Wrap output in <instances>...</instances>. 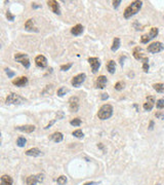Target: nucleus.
<instances>
[{
  "label": "nucleus",
  "mask_w": 164,
  "mask_h": 185,
  "mask_svg": "<svg viewBox=\"0 0 164 185\" xmlns=\"http://www.w3.org/2000/svg\"><path fill=\"white\" fill-rule=\"evenodd\" d=\"M142 5H143V1H133V2H131L127 7L125 8L124 18H130L131 17L136 15L142 8Z\"/></svg>",
  "instance_id": "nucleus-1"
},
{
  "label": "nucleus",
  "mask_w": 164,
  "mask_h": 185,
  "mask_svg": "<svg viewBox=\"0 0 164 185\" xmlns=\"http://www.w3.org/2000/svg\"><path fill=\"white\" fill-rule=\"evenodd\" d=\"M113 115V107L110 104H105L99 108V112H97V116L102 120H106L109 119L110 117Z\"/></svg>",
  "instance_id": "nucleus-2"
},
{
  "label": "nucleus",
  "mask_w": 164,
  "mask_h": 185,
  "mask_svg": "<svg viewBox=\"0 0 164 185\" xmlns=\"http://www.w3.org/2000/svg\"><path fill=\"white\" fill-rule=\"evenodd\" d=\"M26 99L22 97V96L18 95V94H14V92H11L7 96V98L5 100V103L7 105H20V104H23L26 102Z\"/></svg>",
  "instance_id": "nucleus-3"
},
{
  "label": "nucleus",
  "mask_w": 164,
  "mask_h": 185,
  "mask_svg": "<svg viewBox=\"0 0 164 185\" xmlns=\"http://www.w3.org/2000/svg\"><path fill=\"white\" fill-rule=\"evenodd\" d=\"M158 33H159L158 28L153 27V28H151V30H150V32H149V34H145L141 37V42L142 43H148L150 40L154 39L155 37H157Z\"/></svg>",
  "instance_id": "nucleus-4"
},
{
  "label": "nucleus",
  "mask_w": 164,
  "mask_h": 185,
  "mask_svg": "<svg viewBox=\"0 0 164 185\" xmlns=\"http://www.w3.org/2000/svg\"><path fill=\"white\" fill-rule=\"evenodd\" d=\"M14 59H16V62L21 63L26 69L30 68V60H29V57L26 54H22V53L16 54V55H14Z\"/></svg>",
  "instance_id": "nucleus-5"
},
{
  "label": "nucleus",
  "mask_w": 164,
  "mask_h": 185,
  "mask_svg": "<svg viewBox=\"0 0 164 185\" xmlns=\"http://www.w3.org/2000/svg\"><path fill=\"white\" fill-rule=\"evenodd\" d=\"M148 52L151 54H157V53H160L162 50H164V45L163 43L159 42V41H156V42H153L148 46Z\"/></svg>",
  "instance_id": "nucleus-6"
},
{
  "label": "nucleus",
  "mask_w": 164,
  "mask_h": 185,
  "mask_svg": "<svg viewBox=\"0 0 164 185\" xmlns=\"http://www.w3.org/2000/svg\"><path fill=\"white\" fill-rule=\"evenodd\" d=\"M43 181V175L38 174V175H31L26 179L27 185H36L37 183H40Z\"/></svg>",
  "instance_id": "nucleus-7"
},
{
  "label": "nucleus",
  "mask_w": 164,
  "mask_h": 185,
  "mask_svg": "<svg viewBox=\"0 0 164 185\" xmlns=\"http://www.w3.org/2000/svg\"><path fill=\"white\" fill-rule=\"evenodd\" d=\"M85 78H86V74L85 73H80L78 75H76L72 78L71 80V83L72 85L75 87H79L84 81H85Z\"/></svg>",
  "instance_id": "nucleus-8"
},
{
  "label": "nucleus",
  "mask_w": 164,
  "mask_h": 185,
  "mask_svg": "<svg viewBox=\"0 0 164 185\" xmlns=\"http://www.w3.org/2000/svg\"><path fill=\"white\" fill-rule=\"evenodd\" d=\"M69 107L72 112H77L79 109V99L77 97H71L69 99Z\"/></svg>",
  "instance_id": "nucleus-9"
},
{
  "label": "nucleus",
  "mask_w": 164,
  "mask_h": 185,
  "mask_svg": "<svg viewBox=\"0 0 164 185\" xmlns=\"http://www.w3.org/2000/svg\"><path fill=\"white\" fill-rule=\"evenodd\" d=\"M88 63L90 64L91 69H92V72L96 73L97 70L101 67V61H99V58H88Z\"/></svg>",
  "instance_id": "nucleus-10"
},
{
  "label": "nucleus",
  "mask_w": 164,
  "mask_h": 185,
  "mask_svg": "<svg viewBox=\"0 0 164 185\" xmlns=\"http://www.w3.org/2000/svg\"><path fill=\"white\" fill-rule=\"evenodd\" d=\"M154 105H155V98L152 97V96H149V97H147V101L144 103L143 107L146 111H151L153 109Z\"/></svg>",
  "instance_id": "nucleus-11"
},
{
  "label": "nucleus",
  "mask_w": 164,
  "mask_h": 185,
  "mask_svg": "<svg viewBox=\"0 0 164 185\" xmlns=\"http://www.w3.org/2000/svg\"><path fill=\"white\" fill-rule=\"evenodd\" d=\"M47 4L52 11V13H57V15H61V7L59 2H57L55 0H49V1H47Z\"/></svg>",
  "instance_id": "nucleus-12"
},
{
  "label": "nucleus",
  "mask_w": 164,
  "mask_h": 185,
  "mask_svg": "<svg viewBox=\"0 0 164 185\" xmlns=\"http://www.w3.org/2000/svg\"><path fill=\"white\" fill-rule=\"evenodd\" d=\"M35 63H36L37 66L40 67V68H45V67L47 66V59L45 58L44 56L39 55L35 58Z\"/></svg>",
  "instance_id": "nucleus-13"
},
{
  "label": "nucleus",
  "mask_w": 164,
  "mask_h": 185,
  "mask_svg": "<svg viewBox=\"0 0 164 185\" xmlns=\"http://www.w3.org/2000/svg\"><path fill=\"white\" fill-rule=\"evenodd\" d=\"M107 77L104 76V75H101V76H99L97 78H96V89H105V87H106V85H107Z\"/></svg>",
  "instance_id": "nucleus-14"
},
{
  "label": "nucleus",
  "mask_w": 164,
  "mask_h": 185,
  "mask_svg": "<svg viewBox=\"0 0 164 185\" xmlns=\"http://www.w3.org/2000/svg\"><path fill=\"white\" fill-rule=\"evenodd\" d=\"M35 129H36L35 126H32V124H25V126H18V127H16V130L24 133H28V134L34 132Z\"/></svg>",
  "instance_id": "nucleus-15"
},
{
  "label": "nucleus",
  "mask_w": 164,
  "mask_h": 185,
  "mask_svg": "<svg viewBox=\"0 0 164 185\" xmlns=\"http://www.w3.org/2000/svg\"><path fill=\"white\" fill-rule=\"evenodd\" d=\"M25 29H26L27 31H30V32H39V30L37 29V27L35 26L34 20H33V18H29L28 21L26 22V24H25Z\"/></svg>",
  "instance_id": "nucleus-16"
},
{
  "label": "nucleus",
  "mask_w": 164,
  "mask_h": 185,
  "mask_svg": "<svg viewBox=\"0 0 164 185\" xmlns=\"http://www.w3.org/2000/svg\"><path fill=\"white\" fill-rule=\"evenodd\" d=\"M13 83L16 87H25V85H28V78L26 76H22V77H18L16 79L13 80Z\"/></svg>",
  "instance_id": "nucleus-17"
},
{
  "label": "nucleus",
  "mask_w": 164,
  "mask_h": 185,
  "mask_svg": "<svg viewBox=\"0 0 164 185\" xmlns=\"http://www.w3.org/2000/svg\"><path fill=\"white\" fill-rule=\"evenodd\" d=\"M42 152L40 149L38 148H31V149H29V150L26 151V155L28 156H33V157H38V156L42 155Z\"/></svg>",
  "instance_id": "nucleus-18"
},
{
  "label": "nucleus",
  "mask_w": 164,
  "mask_h": 185,
  "mask_svg": "<svg viewBox=\"0 0 164 185\" xmlns=\"http://www.w3.org/2000/svg\"><path fill=\"white\" fill-rule=\"evenodd\" d=\"M83 26L80 24L76 25V26H74L72 29H71V33L74 35V36H79V35H81L82 33H83Z\"/></svg>",
  "instance_id": "nucleus-19"
},
{
  "label": "nucleus",
  "mask_w": 164,
  "mask_h": 185,
  "mask_svg": "<svg viewBox=\"0 0 164 185\" xmlns=\"http://www.w3.org/2000/svg\"><path fill=\"white\" fill-rule=\"evenodd\" d=\"M141 48H138V46H136L134 50H133V57L136 59V60H142V61H146L147 59L148 58H146V57H143V55H142V53H141Z\"/></svg>",
  "instance_id": "nucleus-20"
},
{
  "label": "nucleus",
  "mask_w": 164,
  "mask_h": 185,
  "mask_svg": "<svg viewBox=\"0 0 164 185\" xmlns=\"http://www.w3.org/2000/svg\"><path fill=\"white\" fill-rule=\"evenodd\" d=\"M13 180L11 176L8 175H3L1 177V182H0V185H13Z\"/></svg>",
  "instance_id": "nucleus-21"
},
{
  "label": "nucleus",
  "mask_w": 164,
  "mask_h": 185,
  "mask_svg": "<svg viewBox=\"0 0 164 185\" xmlns=\"http://www.w3.org/2000/svg\"><path fill=\"white\" fill-rule=\"evenodd\" d=\"M50 139L55 141V143H60V142H62L63 139H64V136H63L62 133L57 132V133H53V134L50 136Z\"/></svg>",
  "instance_id": "nucleus-22"
},
{
  "label": "nucleus",
  "mask_w": 164,
  "mask_h": 185,
  "mask_svg": "<svg viewBox=\"0 0 164 185\" xmlns=\"http://www.w3.org/2000/svg\"><path fill=\"white\" fill-rule=\"evenodd\" d=\"M107 68H108V71H109V73L114 74L115 71H116V63H115V61H113V60H110V61L108 62V64H107Z\"/></svg>",
  "instance_id": "nucleus-23"
},
{
  "label": "nucleus",
  "mask_w": 164,
  "mask_h": 185,
  "mask_svg": "<svg viewBox=\"0 0 164 185\" xmlns=\"http://www.w3.org/2000/svg\"><path fill=\"white\" fill-rule=\"evenodd\" d=\"M119 48H120V39L118 37H115L114 40H113V44L111 50H112V52H117Z\"/></svg>",
  "instance_id": "nucleus-24"
},
{
  "label": "nucleus",
  "mask_w": 164,
  "mask_h": 185,
  "mask_svg": "<svg viewBox=\"0 0 164 185\" xmlns=\"http://www.w3.org/2000/svg\"><path fill=\"white\" fill-rule=\"evenodd\" d=\"M153 89L156 91V92L162 94V92H164V83H154Z\"/></svg>",
  "instance_id": "nucleus-25"
},
{
  "label": "nucleus",
  "mask_w": 164,
  "mask_h": 185,
  "mask_svg": "<svg viewBox=\"0 0 164 185\" xmlns=\"http://www.w3.org/2000/svg\"><path fill=\"white\" fill-rule=\"evenodd\" d=\"M26 143H27V140L25 137H18V140H16V145L18 147H24V146L26 145Z\"/></svg>",
  "instance_id": "nucleus-26"
},
{
  "label": "nucleus",
  "mask_w": 164,
  "mask_h": 185,
  "mask_svg": "<svg viewBox=\"0 0 164 185\" xmlns=\"http://www.w3.org/2000/svg\"><path fill=\"white\" fill-rule=\"evenodd\" d=\"M68 92H69V90L66 87H61L60 89L57 90V96H59V97H63V96L66 95Z\"/></svg>",
  "instance_id": "nucleus-27"
},
{
  "label": "nucleus",
  "mask_w": 164,
  "mask_h": 185,
  "mask_svg": "<svg viewBox=\"0 0 164 185\" xmlns=\"http://www.w3.org/2000/svg\"><path fill=\"white\" fill-rule=\"evenodd\" d=\"M72 135H73L74 137L78 138V139H82V138L84 137V134H83V132H82V130H76V131H74V132L72 133Z\"/></svg>",
  "instance_id": "nucleus-28"
},
{
  "label": "nucleus",
  "mask_w": 164,
  "mask_h": 185,
  "mask_svg": "<svg viewBox=\"0 0 164 185\" xmlns=\"http://www.w3.org/2000/svg\"><path fill=\"white\" fill-rule=\"evenodd\" d=\"M67 177L66 176H60V177L57 178V183L59 185H65L66 183H67Z\"/></svg>",
  "instance_id": "nucleus-29"
},
{
  "label": "nucleus",
  "mask_w": 164,
  "mask_h": 185,
  "mask_svg": "<svg viewBox=\"0 0 164 185\" xmlns=\"http://www.w3.org/2000/svg\"><path fill=\"white\" fill-rule=\"evenodd\" d=\"M81 119L80 118H74L72 119L70 122L71 126H74V127H79V126H81Z\"/></svg>",
  "instance_id": "nucleus-30"
},
{
  "label": "nucleus",
  "mask_w": 164,
  "mask_h": 185,
  "mask_svg": "<svg viewBox=\"0 0 164 185\" xmlns=\"http://www.w3.org/2000/svg\"><path fill=\"white\" fill-rule=\"evenodd\" d=\"M124 87H125V83L123 81H118L116 85H115V90H117V91H121V90H123L124 89Z\"/></svg>",
  "instance_id": "nucleus-31"
},
{
  "label": "nucleus",
  "mask_w": 164,
  "mask_h": 185,
  "mask_svg": "<svg viewBox=\"0 0 164 185\" xmlns=\"http://www.w3.org/2000/svg\"><path fill=\"white\" fill-rule=\"evenodd\" d=\"M156 107L158 109H163L164 108V99H159L156 102Z\"/></svg>",
  "instance_id": "nucleus-32"
},
{
  "label": "nucleus",
  "mask_w": 164,
  "mask_h": 185,
  "mask_svg": "<svg viewBox=\"0 0 164 185\" xmlns=\"http://www.w3.org/2000/svg\"><path fill=\"white\" fill-rule=\"evenodd\" d=\"M149 59H147L146 61H144L143 62V70H144V72H148L149 71Z\"/></svg>",
  "instance_id": "nucleus-33"
},
{
  "label": "nucleus",
  "mask_w": 164,
  "mask_h": 185,
  "mask_svg": "<svg viewBox=\"0 0 164 185\" xmlns=\"http://www.w3.org/2000/svg\"><path fill=\"white\" fill-rule=\"evenodd\" d=\"M72 66H73V64L72 63L67 64V65H62V66H61V70H62V71H68Z\"/></svg>",
  "instance_id": "nucleus-34"
},
{
  "label": "nucleus",
  "mask_w": 164,
  "mask_h": 185,
  "mask_svg": "<svg viewBox=\"0 0 164 185\" xmlns=\"http://www.w3.org/2000/svg\"><path fill=\"white\" fill-rule=\"evenodd\" d=\"M6 18H8V21H11V22L14 21V16H13V15H11V11H7V13H6Z\"/></svg>",
  "instance_id": "nucleus-35"
},
{
  "label": "nucleus",
  "mask_w": 164,
  "mask_h": 185,
  "mask_svg": "<svg viewBox=\"0 0 164 185\" xmlns=\"http://www.w3.org/2000/svg\"><path fill=\"white\" fill-rule=\"evenodd\" d=\"M5 72H6V73H7V75H8V77H9V78H11V77L14 76V72L11 71V69L6 68V69H5Z\"/></svg>",
  "instance_id": "nucleus-36"
},
{
  "label": "nucleus",
  "mask_w": 164,
  "mask_h": 185,
  "mask_svg": "<svg viewBox=\"0 0 164 185\" xmlns=\"http://www.w3.org/2000/svg\"><path fill=\"white\" fill-rule=\"evenodd\" d=\"M120 3H121V0H116V1H113V6H114V8H118V6H119Z\"/></svg>",
  "instance_id": "nucleus-37"
},
{
  "label": "nucleus",
  "mask_w": 164,
  "mask_h": 185,
  "mask_svg": "<svg viewBox=\"0 0 164 185\" xmlns=\"http://www.w3.org/2000/svg\"><path fill=\"white\" fill-rule=\"evenodd\" d=\"M63 117H64V113H63L62 111H59V112H57V120L62 119Z\"/></svg>",
  "instance_id": "nucleus-38"
},
{
  "label": "nucleus",
  "mask_w": 164,
  "mask_h": 185,
  "mask_svg": "<svg viewBox=\"0 0 164 185\" xmlns=\"http://www.w3.org/2000/svg\"><path fill=\"white\" fill-rule=\"evenodd\" d=\"M156 117L159 119H164V113H160V112H158V113H156Z\"/></svg>",
  "instance_id": "nucleus-39"
},
{
  "label": "nucleus",
  "mask_w": 164,
  "mask_h": 185,
  "mask_svg": "<svg viewBox=\"0 0 164 185\" xmlns=\"http://www.w3.org/2000/svg\"><path fill=\"white\" fill-rule=\"evenodd\" d=\"M55 120H57V119H53V120H52V122H49V124H47V126H46V127H45V128H44V129H49V128H50V127H51L52 124H55Z\"/></svg>",
  "instance_id": "nucleus-40"
},
{
  "label": "nucleus",
  "mask_w": 164,
  "mask_h": 185,
  "mask_svg": "<svg viewBox=\"0 0 164 185\" xmlns=\"http://www.w3.org/2000/svg\"><path fill=\"white\" fill-rule=\"evenodd\" d=\"M108 98H109L108 94H103V96H102V99H103V100H107Z\"/></svg>",
  "instance_id": "nucleus-41"
},
{
  "label": "nucleus",
  "mask_w": 164,
  "mask_h": 185,
  "mask_svg": "<svg viewBox=\"0 0 164 185\" xmlns=\"http://www.w3.org/2000/svg\"><path fill=\"white\" fill-rule=\"evenodd\" d=\"M154 128V122L152 120V122H150V126H149V130H153Z\"/></svg>",
  "instance_id": "nucleus-42"
},
{
  "label": "nucleus",
  "mask_w": 164,
  "mask_h": 185,
  "mask_svg": "<svg viewBox=\"0 0 164 185\" xmlns=\"http://www.w3.org/2000/svg\"><path fill=\"white\" fill-rule=\"evenodd\" d=\"M32 7H33V8H39L40 6L39 5H36V3H33V4H32Z\"/></svg>",
  "instance_id": "nucleus-43"
},
{
  "label": "nucleus",
  "mask_w": 164,
  "mask_h": 185,
  "mask_svg": "<svg viewBox=\"0 0 164 185\" xmlns=\"http://www.w3.org/2000/svg\"><path fill=\"white\" fill-rule=\"evenodd\" d=\"M156 185H160V184H156Z\"/></svg>",
  "instance_id": "nucleus-44"
}]
</instances>
